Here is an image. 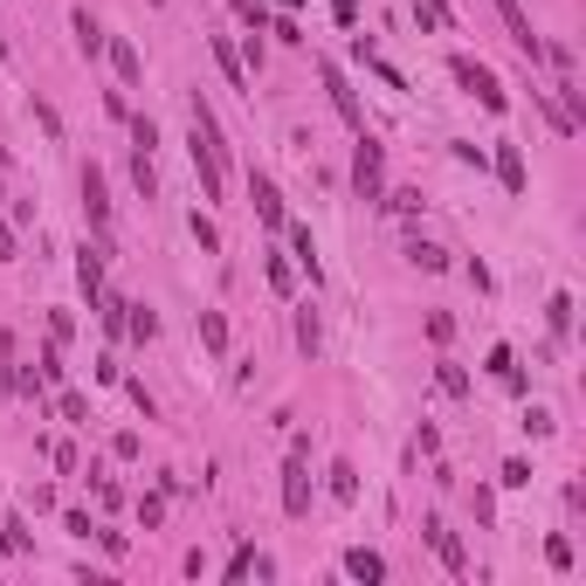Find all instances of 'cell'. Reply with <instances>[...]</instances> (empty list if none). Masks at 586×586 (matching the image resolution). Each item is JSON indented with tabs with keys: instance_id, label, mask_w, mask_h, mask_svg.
Wrapping results in <instances>:
<instances>
[{
	"instance_id": "8fae6325",
	"label": "cell",
	"mask_w": 586,
	"mask_h": 586,
	"mask_svg": "<svg viewBox=\"0 0 586 586\" xmlns=\"http://www.w3.org/2000/svg\"><path fill=\"white\" fill-rule=\"evenodd\" d=\"M497 180H504V194H524V152L518 145H497Z\"/></svg>"
},
{
	"instance_id": "484cf974",
	"label": "cell",
	"mask_w": 586,
	"mask_h": 586,
	"mask_svg": "<svg viewBox=\"0 0 586 586\" xmlns=\"http://www.w3.org/2000/svg\"><path fill=\"white\" fill-rule=\"evenodd\" d=\"M290 284H297V269H290L284 256H269V290H276V297H290Z\"/></svg>"
},
{
	"instance_id": "5bb4252c",
	"label": "cell",
	"mask_w": 586,
	"mask_h": 586,
	"mask_svg": "<svg viewBox=\"0 0 586 586\" xmlns=\"http://www.w3.org/2000/svg\"><path fill=\"white\" fill-rule=\"evenodd\" d=\"M490 373H497L511 394H524V373H518V352H511V345H490Z\"/></svg>"
},
{
	"instance_id": "e0dca14e",
	"label": "cell",
	"mask_w": 586,
	"mask_h": 586,
	"mask_svg": "<svg viewBox=\"0 0 586 586\" xmlns=\"http://www.w3.org/2000/svg\"><path fill=\"white\" fill-rule=\"evenodd\" d=\"M214 63H221V76H228L235 90H248V69H242V56H235V48H228L221 35H214Z\"/></svg>"
},
{
	"instance_id": "d6a6232c",
	"label": "cell",
	"mask_w": 586,
	"mask_h": 586,
	"mask_svg": "<svg viewBox=\"0 0 586 586\" xmlns=\"http://www.w3.org/2000/svg\"><path fill=\"white\" fill-rule=\"evenodd\" d=\"M331 14H339V29H352V21H360V0H331Z\"/></svg>"
},
{
	"instance_id": "7a4b0ae2",
	"label": "cell",
	"mask_w": 586,
	"mask_h": 586,
	"mask_svg": "<svg viewBox=\"0 0 586 586\" xmlns=\"http://www.w3.org/2000/svg\"><path fill=\"white\" fill-rule=\"evenodd\" d=\"M352 187H360V200L387 194V145H379L373 132H360V152H352Z\"/></svg>"
},
{
	"instance_id": "9a60e30c",
	"label": "cell",
	"mask_w": 586,
	"mask_h": 586,
	"mask_svg": "<svg viewBox=\"0 0 586 586\" xmlns=\"http://www.w3.org/2000/svg\"><path fill=\"white\" fill-rule=\"evenodd\" d=\"M407 263H414V269H428V276H442V269H449V256H442L435 242H421V235L407 242Z\"/></svg>"
},
{
	"instance_id": "1f68e13d",
	"label": "cell",
	"mask_w": 586,
	"mask_h": 586,
	"mask_svg": "<svg viewBox=\"0 0 586 586\" xmlns=\"http://www.w3.org/2000/svg\"><path fill=\"white\" fill-rule=\"evenodd\" d=\"M132 145H139V152H152V145H159V132H152V118H132Z\"/></svg>"
},
{
	"instance_id": "f546056e",
	"label": "cell",
	"mask_w": 586,
	"mask_h": 586,
	"mask_svg": "<svg viewBox=\"0 0 586 586\" xmlns=\"http://www.w3.org/2000/svg\"><path fill=\"white\" fill-rule=\"evenodd\" d=\"M248 573H256V545H242L235 559H228V579H248Z\"/></svg>"
},
{
	"instance_id": "836d02e7",
	"label": "cell",
	"mask_w": 586,
	"mask_h": 586,
	"mask_svg": "<svg viewBox=\"0 0 586 586\" xmlns=\"http://www.w3.org/2000/svg\"><path fill=\"white\" fill-rule=\"evenodd\" d=\"M0 263H14V228H8V214H0Z\"/></svg>"
},
{
	"instance_id": "83f0119b",
	"label": "cell",
	"mask_w": 586,
	"mask_h": 586,
	"mask_svg": "<svg viewBox=\"0 0 586 586\" xmlns=\"http://www.w3.org/2000/svg\"><path fill=\"white\" fill-rule=\"evenodd\" d=\"M524 483H531V463H524V455H511V463H504V490H524Z\"/></svg>"
},
{
	"instance_id": "8992f818",
	"label": "cell",
	"mask_w": 586,
	"mask_h": 586,
	"mask_svg": "<svg viewBox=\"0 0 586 586\" xmlns=\"http://www.w3.org/2000/svg\"><path fill=\"white\" fill-rule=\"evenodd\" d=\"M84 214H90L97 235L111 228V194H104V173H97V166H84Z\"/></svg>"
},
{
	"instance_id": "4fadbf2b",
	"label": "cell",
	"mask_w": 586,
	"mask_h": 586,
	"mask_svg": "<svg viewBox=\"0 0 586 586\" xmlns=\"http://www.w3.org/2000/svg\"><path fill=\"white\" fill-rule=\"evenodd\" d=\"M104 56H111V69L124 76V84H139V48L124 42V35H111V42H104Z\"/></svg>"
},
{
	"instance_id": "ffe728a7",
	"label": "cell",
	"mask_w": 586,
	"mask_h": 586,
	"mask_svg": "<svg viewBox=\"0 0 586 586\" xmlns=\"http://www.w3.org/2000/svg\"><path fill=\"white\" fill-rule=\"evenodd\" d=\"M545 318H552V339H566V331H573V297L559 290V297L545 303Z\"/></svg>"
},
{
	"instance_id": "4316f807",
	"label": "cell",
	"mask_w": 586,
	"mask_h": 586,
	"mask_svg": "<svg viewBox=\"0 0 586 586\" xmlns=\"http://www.w3.org/2000/svg\"><path fill=\"white\" fill-rule=\"evenodd\" d=\"M435 387L463 400V394H469V373H463V366H442V373H435Z\"/></svg>"
},
{
	"instance_id": "ba28073f",
	"label": "cell",
	"mask_w": 586,
	"mask_h": 586,
	"mask_svg": "<svg viewBox=\"0 0 586 586\" xmlns=\"http://www.w3.org/2000/svg\"><path fill=\"white\" fill-rule=\"evenodd\" d=\"M248 200H256V221H263V228H284V194H276L269 173H256V180H248Z\"/></svg>"
},
{
	"instance_id": "277c9868",
	"label": "cell",
	"mask_w": 586,
	"mask_h": 586,
	"mask_svg": "<svg viewBox=\"0 0 586 586\" xmlns=\"http://www.w3.org/2000/svg\"><path fill=\"white\" fill-rule=\"evenodd\" d=\"M284 511H290V518L311 511V463H303V449L284 463Z\"/></svg>"
},
{
	"instance_id": "52a82bcc",
	"label": "cell",
	"mask_w": 586,
	"mask_h": 586,
	"mask_svg": "<svg viewBox=\"0 0 586 586\" xmlns=\"http://www.w3.org/2000/svg\"><path fill=\"white\" fill-rule=\"evenodd\" d=\"M76 284H84V297H90V303L104 297V248H97V242L76 248Z\"/></svg>"
},
{
	"instance_id": "2e32d148",
	"label": "cell",
	"mask_w": 586,
	"mask_h": 586,
	"mask_svg": "<svg viewBox=\"0 0 586 586\" xmlns=\"http://www.w3.org/2000/svg\"><path fill=\"white\" fill-rule=\"evenodd\" d=\"M290 256H297V269L318 284V248H311V228H290Z\"/></svg>"
},
{
	"instance_id": "ac0fdd59",
	"label": "cell",
	"mask_w": 586,
	"mask_h": 586,
	"mask_svg": "<svg viewBox=\"0 0 586 586\" xmlns=\"http://www.w3.org/2000/svg\"><path fill=\"white\" fill-rule=\"evenodd\" d=\"M200 345H208V352H228V318H221V311H200Z\"/></svg>"
},
{
	"instance_id": "7c38bea8",
	"label": "cell",
	"mask_w": 586,
	"mask_h": 586,
	"mask_svg": "<svg viewBox=\"0 0 586 586\" xmlns=\"http://www.w3.org/2000/svg\"><path fill=\"white\" fill-rule=\"evenodd\" d=\"M345 573L373 586V579H387V559H379V552H366V545H352V552H345Z\"/></svg>"
},
{
	"instance_id": "e575fe53",
	"label": "cell",
	"mask_w": 586,
	"mask_h": 586,
	"mask_svg": "<svg viewBox=\"0 0 586 586\" xmlns=\"http://www.w3.org/2000/svg\"><path fill=\"white\" fill-rule=\"evenodd\" d=\"M276 8H303V0H276Z\"/></svg>"
},
{
	"instance_id": "f1b7e54d",
	"label": "cell",
	"mask_w": 586,
	"mask_h": 586,
	"mask_svg": "<svg viewBox=\"0 0 586 586\" xmlns=\"http://www.w3.org/2000/svg\"><path fill=\"white\" fill-rule=\"evenodd\" d=\"M139 524L159 531V524H166V497H145V504H139Z\"/></svg>"
},
{
	"instance_id": "d4e9b609",
	"label": "cell",
	"mask_w": 586,
	"mask_h": 586,
	"mask_svg": "<svg viewBox=\"0 0 586 586\" xmlns=\"http://www.w3.org/2000/svg\"><path fill=\"white\" fill-rule=\"evenodd\" d=\"M331 497H360V476H352V463H331Z\"/></svg>"
},
{
	"instance_id": "cb8c5ba5",
	"label": "cell",
	"mask_w": 586,
	"mask_h": 586,
	"mask_svg": "<svg viewBox=\"0 0 586 586\" xmlns=\"http://www.w3.org/2000/svg\"><path fill=\"white\" fill-rule=\"evenodd\" d=\"M379 208H387V214H421V194H414V187H400V194H379Z\"/></svg>"
},
{
	"instance_id": "44dd1931",
	"label": "cell",
	"mask_w": 586,
	"mask_h": 586,
	"mask_svg": "<svg viewBox=\"0 0 586 586\" xmlns=\"http://www.w3.org/2000/svg\"><path fill=\"white\" fill-rule=\"evenodd\" d=\"M414 14L428 21V29H442V35L455 29V14H449V0H414Z\"/></svg>"
},
{
	"instance_id": "603a6c76",
	"label": "cell",
	"mask_w": 586,
	"mask_h": 586,
	"mask_svg": "<svg viewBox=\"0 0 586 586\" xmlns=\"http://www.w3.org/2000/svg\"><path fill=\"white\" fill-rule=\"evenodd\" d=\"M124 331H132V339H152V331H159V318H152L145 303H124Z\"/></svg>"
},
{
	"instance_id": "30bf717a",
	"label": "cell",
	"mask_w": 586,
	"mask_h": 586,
	"mask_svg": "<svg viewBox=\"0 0 586 586\" xmlns=\"http://www.w3.org/2000/svg\"><path fill=\"white\" fill-rule=\"evenodd\" d=\"M69 29H76V48H84L90 63L104 56V29H97V21H90V8H76V14H69Z\"/></svg>"
},
{
	"instance_id": "d6986e66",
	"label": "cell",
	"mask_w": 586,
	"mask_h": 586,
	"mask_svg": "<svg viewBox=\"0 0 586 586\" xmlns=\"http://www.w3.org/2000/svg\"><path fill=\"white\" fill-rule=\"evenodd\" d=\"M228 8L248 21V35H269V8H263V0H228Z\"/></svg>"
},
{
	"instance_id": "9c48e42d",
	"label": "cell",
	"mask_w": 586,
	"mask_h": 586,
	"mask_svg": "<svg viewBox=\"0 0 586 586\" xmlns=\"http://www.w3.org/2000/svg\"><path fill=\"white\" fill-rule=\"evenodd\" d=\"M421 531H428V545H435V559H442L449 573H469V559H463V545H455V531H449L442 518H428Z\"/></svg>"
},
{
	"instance_id": "4dcf8cb0",
	"label": "cell",
	"mask_w": 586,
	"mask_h": 586,
	"mask_svg": "<svg viewBox=\"0 0 586 586\" xmlns=\"http://www.w3.org/2000/svg\"><path fill=\"white\" fill-rule=\"evenodd\" d=\"M56 407H63V421H90V400H84V394H63Z\"/></svg>"
},
{
	"instance_id": "6da1fadb",
	"label": "cell",
	"mask_w": 586,
	"mask_h": 586,
	"mask_svg": "<svg viewBox=\"0 0 586 586\" xmlns=\"http://www.w3.org/2000/svg\"><path fill=\"white\" fill-rule=\"evenodd\" d=\"M187 152H194V173H200V200H221V187H228V145H221V124L208 111V97H194Z\"/></svg>"
},
{
	"instance_id": "3957f363",
	"label": "cell",
	"mask_w": 586,
	"mask_h": 586,
	"mask_svg": "<svg viewBox=\"0 0 586 586\" xmlns=\"http://www.w3.org/2000/svg\"><path fill=\"white\" fill-rule=\"evenodd\" d=\"M449 76H455V84H463V90L476 97L483 111H504V84H497V76L483 69L476 56H449Z\"/></svg>"
},
{
	"instance_id": "7402d4cb",
	"label": "cell",
	"mask_w": 586,
	"mask_h": 586,
	"mask_svg": "<svg viewBox=\"0 0 586 586\" xmlns=\"http://www.w3.org/2000/svg\"><path fill=\"white\" fill-rule=\"evenodd\" d=\"M297 345H303V352H318V345H324V331H318V311H311V303L297 311Z\"/></svg>"
},
{
	"instance_id": "5b68a950",
	"label": "cell",
	"mask_w": 586,
	"mask_h": 586,
	"mask_svg": "<svg viewBox=\"0 0 586 586\" xmlns=\"http://www.w3.org/2000/svg\"><path fill=\"white\" fill-rule=\"evenodd\" d=\"M318 76H324V90H331V104H339V118H345V124H360V132H366V118H360V97L345 90V69H339V63H318Z\"/></svg>"
}]
</instances>
